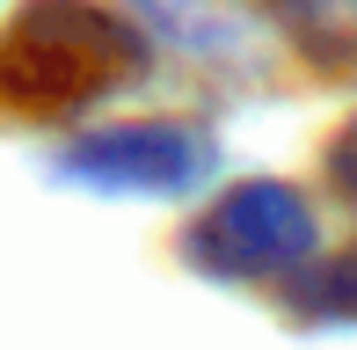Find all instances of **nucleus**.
<instances>
[{
  "instance_id": "7ed1b4c3",
  "label": "nucleus",
  "mask_w": 357,
  "mask_h": 350,
  "mask_svg": "<svg viewBox=\"0 0 357 350\" xmlns=\"http://www.w3.org/2000/svg\"><path fill=\"white\" fill-rule=\"evenodd\" d=\"M204 139L183 132V124H102V132L73 139L66 146V168L73 183L88 190H132V197H168V190H190L204 175Z\"/></svg>"
},
{
  "instance_id": "20e7f679",
  "label": "nucleus",
  "mask_w": 357,
  "mask_h": 350,
  "mask_svg": "<svg viewBox=\"0 0 357 350\" xmlns=\"http://www.w3.org/2000/svg\"><path fill=\"white\" fill-rule=\"evenodd\" d=\"M284 44L321 73H357V0H263Z\"/></svg>"
},
{
  "instance_id": "f257e3e1",
  "label": "nucleus",
  "mask_w": 357,
  "mask_h": 350,
  "mask_svg": "<svg viewBox=\"0 0 357 350\" xmlns=\"http://www.w3.org/2000/svg\"><path fill=\"white\" fill-rule=\"evenodd\" d=\"M146 66L132 15L109 0H15L0 15V117L73 124Z\"/></svg>"
},
{
  "instance_id": "f03ea898",
  "label": "nucleus",
  "mask_w": 357,
  "mask_h": 350,
  "mask_svg": "<svg viewBox=\"0 0 357 350\" xmlns=\"http://www.w3.org/2000/svg\"><path fill=\"white\" fill-rule=\"evenodd\" d=\"M183 256L219 284H284L321 256L314 204L291 183H234L190 219Z\"/></svg>"
},
{
  "instance_id": "0eeeda50",
  "label": "nucleus",
  "mask_w": 357,
  "mask_h": 350,
  "mask_svg": "<svg viewBox=\"0 0 357 350\" xmlns=\"http://www.w3.org/2000/svg\"><path fill=\"white\" fill-rule=\"evenodd\" d=\"M153 8H160V22H168L183 44H204V37L219 29V22H212V0H153Z\"/></svg>"
},
{
  "instance_id": "423d86ee",
  "label": "nucleus",
  "mask_w": 357,
  "mask_h": 350,
  "mask_svg": "<svg viewBox=\"0 0 357 350\" xmlns=\"http://www.w3.org/2000/svg\"><path fill=\"white\" fill-rule=\"evenodd\" d=\"M321 175H328V190L357 212V117H343L328 132V146H321Z\"/></svg>"
},
{
  "instance_id": "39448f33",
  "label": "nucleus",
  "mask_w": 357,
  "mask_h": 350,
  "mask_svg": "<svg viewBox=\"0 0 357 350\" xmlns=\"http://www.w3.org/2000/svg\"><path fill=\"white\" fill-rule=\"evenodd\" d=\"M284 292H291V307L314 314V321H357V256H328V263L314 256Z\"/></svg>"
}]
</instances>
